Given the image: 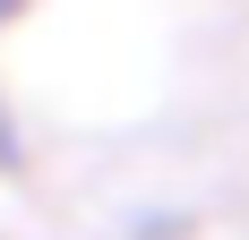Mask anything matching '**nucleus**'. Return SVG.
Returning <instances> with one entry per match:
<instances>
[{"label":"nucleus","instance_id":"1","mask_svg":"<svg viewBox=\"0 0 249 240\" xmlns=\"http://www.w3.org/2000/svg\"><path fill=\"white\" fill-rule=\"evenodd\" d=\"M0 163H18V129H9V112H0Z\"/></svg>","mask_w":249,"mask_h":240}]
</instances>
